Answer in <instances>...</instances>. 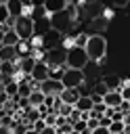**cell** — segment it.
Returning <instances> with one entry per match:
<instances>
[{
  "instance_id": "cell-1",
  "label": "cell",
  "mask_w": 130,
  "mask_h": 134,
  "mask_svg": "<svg viewBox=\"0 0 130 134\" xmlns=\"http://www.w3.org/2000/svg\"><path fill=\"white\" fill-rule=\"evenodd\" d=\"M75 17H78V6H75V4H69L65 10L50 15V25H52L55 31L65 34V31H69V27H71V23L75 21Z\"/></svg>"
},
{
  "instance_id": "cell-2",
  "label": "cell",
  "mask_w": 130,
  "mask_h": 134,
  "mask_svg": "<svg viewBox=\"0 0 130 134\" xmlns=\"http://www.w3.org/2000/svg\"><path fill=\"white\" fill-rule=\"evenodd\" d=\"M86 52H88V59L94 61V63H101L105 57H107V40L101 36V34H92L88 36V42H86Z\"/></svg>"
},
{
  "instance_id": "cell-3",
  "label": "cell",
  "mask_w": 130,
  "mask_h": 134,
  "mask_svg": "<svg viewBox=\"0 0 130 134\" xmlns=\"http://www.w3.org/2000/svg\"><path fill=\"white\" fill-rule=\"evenodd\" d=\"M13 31H15L21 40L29 42V40L34 38V19H31V17H27V15L17 17V19H15V23H13Z\"/></svg>"
},
{
  "instance_id": "cell-4",
  "label": "cell",
  "mask_w": 130,
  "mask_h": 134,
  "mask_svg": "<svg viewBox=\"0 0 130 134\" xmlns=\"http://www.w3.org/2000/svg\"><path fill=\"white\" fill-rule=\"evenodd\" d=\"M88 61H90V59H88L86 48H82V46H71V48L67 50V61H65L67 67H71V69H84Z\"/></svg>"
},
{
  "instance_id": "cell-5",
  "label": "cell",
  "mask_w": 130,
  "mask_h": 134,
  "mask_svg": "<svg viewBox=\"0 0 130 134\" xmlns=\"http://www.w3.org/2000/svg\"><path fill=\"white\" fill-rule=\"evenodd\" d=\"M67 50L69 48H65V46H55V48H50V50H46V57H44V61L50 65V67H59V65H65V61H67Z\"/></svg>"
},
{
  "instance_id": "cell-6",
  "label": "cell",
  "mask_w": 130,
  "mask_h": 134,
  "mask_svg": "<svg viewBox=\"0 0 130 134\" xmlns=\"http://www.w3.org/2000/svg\"><path fill=\"white\" fill-rule=\"evenodd\" d=\"M61 82H63L65 88H80L84 84V69H71V67H67L65 73H63V77H61Z\"/></svg>"
},
{
  "instance_id": "cell-7",
  "label": "cell",
  "mask_w": 130,
  "mask_h": 134,
  "mask_svg": "<svg viewBox=\"0 0 130 134\" xmlns=\"http://www.w3.org/2000/svg\"><path fill=\"white\" fill-rule=\"evenodd\" d=\"M40 90L48 96V94H52V96H59L63 90H65V86H63V82L61 80H55V77H48V80H44V82H40Z\"/></svg>"
},
{
  "instance_id": "cell-8",
  "label": "cell",
  "mask_w": 130,
  "mask_h": 134,
  "mask_svg": "<svg viewBox=\"0 0 130 134\" xmlns=\"http://www.w3.org/2000/svg\"><path fill=\"white\" fill-rule=\"evenodd\" d=\"M29 77H31L34 82H44V80H48V77H50V65H48L46 61H38Z\"/></svg>"
},
{
  "instance_id": "cell-9",
  "label": "cell",
  "mask_w": 130,
  "mask_h": 134,
  "mask_svg": "<svg viewBox=\"0 0 130 134\" xmlns=\"http://www.w3.org/2000/svg\"><path fill=\"white\" fill-rule=\"evenodd\" d=\"M50 29H52V25H50V15L40 17V19H34V36L44 38V36H46Z\"/></svg>"
},
{
  "instance_id": "cell-10",
  "label": "cell",
  "mask_w": 130,
  "mask_h": 134,
  "mask_svg": "<svg viewBox=\"0 0 130 134\" xmlns=\"http://www.w3.org/2000/svg\"><path fill=\"white\" fill-rule=\"evenodd\" d=\"M36 63H38V59H36L34 54H27V57H21V59L17 61V67H19V71H21L23 75H31Z\"/></svg>"
},
{
  "instance_id": "cell-11",
  "label": "cell",
  "mask_w": 130,
  "mask_h": 134,
  "mask_svg": "<svg viewBox=\"0 0 130 134\" xmlns=\"http://www.w3.org/2000/svg\"><path fill=\"white\" fill-rule=\"evenodd\" d=\"M61 31H55V29H50L44 38H42V48L44 50H50V48H55V46H59V42H61Z\"/></svg>"
},
{
  "instance_id": "cell-12",
  "label": "cell",
  "mask_w": 130,
  "mask_h": 134,
  "mask_svg": "<svg viewBox=\"0 0 130 134\" xmlns=\"http://www.w3.org/2000/svg\"><path fill=\"white\" fill-rule=\"evenodd\" d=\"M19 59H21V57H19L17 46H0V63H4V61L17 63Z\"/></svg>"
},
{
  "instance_id": "cell-13",
  "label": "cell",
  "mask_w": 130,
  "mask_h": 134,
  "mask_svg": "<svg viewBox=\"0 0 130 134\" xmlns=\"http://www.w3.org/2000/svg\"><path fill=\"white\" fill-rule=\"evenodd\" d=\"M69 6V0H44V8L48 15H55V13H61Z\"/></svg>"
},
{
  "instance_id": "cell-14",
  "label": "cell",
  "mask_w": 130,
  "mask_h": 134,
  "mask_svg": "<svg viewBox=\"0 0 130 134\" xmlns=\"http://www.w3.org/2000/svg\"><path fill=\"white\" fill-rule=\"evenodd\" d=\"M107 27H109V17L99 15V17H92V19H90V29H92L94 34H103Z\"/></svg>"
},
{
  "instance_id": "cell-15",
  "label": "cell",
  "mask_w": 130,
  "mask_h": 134,
  "mask_svg": "<svg viewBox=\"0 0 130 134\" xmlns=\"http://www.w3.org/2000/svg\"><path fill=\"white\" fill-rule=\"evenodd\" d=\"M80 96H82L80 88H65V90L59 94V98H61L63 103H69V105H75V103L80 100Z\"/></svg>"
},
{
  "instance_id": "cell-16",
  "label": "cell",
  "mask_w": 130,
  "mask_h": 134,
  "mask_svg": "<svg viewBox=\"0 0 130 134\" xmlns=\"http://www.w3.org/2000/svg\"><path fill=\"white\" fill-rule=\"evenodd\" d=\"M103 100H105V105L107 107H111V109H120V105H122V92L120 90H109L105 96H103Z\"/></svg>"
},
{
  "instance_id": "cell-17",
  "label": "cell",
  "mask_w": 130,
  "mask_h": 134,
  "mask_svg": "<svg viewBox=\"0 0 130 134\" xmlns=\"http://www.w3.org/2000/svg\"><path fill=\"white\" fill-rule=\"evenodd\" d=\"M75 109L82 111V113H90V111L94 109V100H92V96H90V94H82L80 100L75 103Z\"/></svg>"
},
{
  "instance_id": "cell-18",
  "label": "cell",
  "mask_w": 130,
  "mask_h": 134,
  "mask_svg": "<svg viewBox=\"0 0 130 134\" xmlns=\"http://www.w3.org/2000/svg\"><path fill=\"white\" fill-rule=\"evenodd\" d=\"M6 6H8V10H10V17H13V19H17V17H21V15L25 13V0H8Z\"/></svg>"
},
{
  "instance_id": "cell-19",
  "label": "cell",
  "mask_w": 130,
  "mask_h": 134,
  "mask_svg": "<svg viewBox=\"0 0 130 134\" xmlns=\"http://www.w3.org/2000/svg\"><path fill=\"white\" fill-rule=\"evenodd\" d=\"M29 107H40V105H44V100H46V94L40 90V88H36L31 94H29Z\"/></svg>"
},
{
  "instance_id": "cell-20",
  "label": "cell",
  "mask_w": 130,
  "mask_h": 134,
  "mask_svg": "<svg viewBox=\"0 0 130 134\" xmlns=\"http://www.w3.org/2000/svg\"><path fill=\"white\" fill-rule=\"evenodd\" d=\"M103 82L107 84L109 90H120V88H122V77H120V75H105Z\"/></svg>"
},
{
  "instance_id": "cell-21",
  "label": "cell",
  "mask_w": 130,
  "mask_h": 134,
  "mask_svg": "<svg viewBox=\"0 0 130 134\" xmlns=\"http://www.w3.org/2000/svg\"><path fill=\"white\" fill-rule=\"evenodd\" d=\"M19 42H21V38H19L13 29H8V31L4 34V44H2V46H17Z\"/></svg>"
},
{
  "instance_id": "cell-22",
  "label": "cell",
  "mask_w": 130,
  "mask_h": 134,
  "mask_svg": "<svg viewBox=\"0 0 130 134\" xmlns=\"http://www.w3.org/2000/svg\"><path fill=\"white\" fill-rule=\"evenodd\" d=\"M4 90H6V94H8V96H17V94H19V82L10 80V82L4 86Z\"/></svg>"
},
{
  "instance_id": "cell-23",
  "label": "cell",
  "mask_w": 130,
  "mask_h": 134,
  "mask_svg": "<svg viewBox=\"0 0 130 134\" xmlns=\"http://www.w3.org/2000/svg\"><path fill=\"white\" fill-rule=\"evenodd\" d=\"M86 42H88V34H75L73 36V46H86Z\"/></svg>"
},
{
  "instance_id": "cell-24",
  "label": "cell",
  "mask_w": 130,
  "mask_h": 134,
  "mask_svg": "<svg viewBox=\"0 0 130 134\" xmlns=\"http://www.w3.org/2000/svg\"><path fill=\"white\" fill-rule=\"evenodd\" d=\"M109 92V88H107V84L103 82V80H99L96 84H94V94H101V96H105Z\"/></svg>"
},
{
  "instance_id": "cell-25",
  "label": "cell",
  "mask_w": 130,
  "mask_h": 134,
  "mask_svg": "<svg viewBox=\"0 0 130 134\" xmlns=\"http://www.w3.org/2000/svg\"><path fill=\"white\" fill-rule=\"evenodd\" d=\"M73 109H75V105H69V103H63V105H61V109H59V115H63V117H67V115H71V113H73Z\"/></svg>"
},
{
  "instance_id": "cell-26",
  "label": "cell",
  "mask_w": 130,
  "mask_h": 134,
  "mask_svg": "<svg viewBox=\"0 0 130 134\" xmlns=\"http://www.w3.org/2000/svg\"><path fill=\"white\" fill-rule=\"evenodd\" d=\"M120 92H122V98H124V100H130V80L122 82V88H120Z\"/></svg>"
},
{
  "instance_id": "cell-27",
  "label": "cell",
  "mask_w": 130,
  "mask_h": 134,
  "mask_svg": "<svg viewBox=\"0 0 130 134\" xmlns=\"http://www.w3.org/2000/svg\"><path fill=\"white\" fill-rule=\"evenodd\" d=\"M57 117H59V113H55V111H50L48 115H44L46 126H55V128H57Z\"/></svg>"
},
{
  "instance_id": "cell-28",
  "label": "cell",
  "mask_w": 130,
  "mask_h": 134,
  "mask_svg": "<svg viewBox=\"0 0 130 134\" xmlns=\"http://www.w3.org/2000/svg\"><path fill=\"white\" fill-rule=\"evenodd\" d=\"M86 128H88V121H86V119H78V121L73 124V130H75V132H84Z\"/></svg>"
},
{
  "instance_id": "cell-29",
  "label": "cell",
  "mask_w": 130,
  "mask_h": 134,
  "mask_svg": "<svg viewBox=\"0 0 130 134\" xmlns=\"http://www.w3.org/2000/svg\"><path fill=\"white\" fill-rule=\"evenodd\" d=\"M31 128H34L36 132H42V130L46 128V121H44V117H42V119H38V121H34V124H31Z\"/></svg>"
},
{
  "instance_id": "cell-30",
  "label": "cell",
  "mask_w": 130,
  "mask_h": 134,
  "mask_svg": "<svg viewBox=\"0 0 130 134\" xmlns=\"http://www.w3.org/2000/svg\"><path fill=\"white\" fill-rule=\"evenodd\" d=\"M99 121H101V126H105V128H109V126L113 124V117H109V115H103V117H101Z\"/></svg>"
},
{
  "instance_id": "cell-31",
  "label": "cell",
  "mask_w": 130,
  "mask_h": 134,
  "mask_svg": "<svg viewBox=\"0 0 130 134\" xmlns=\"http://www.w3.org/2000/svg\"><path fill=\"white\" fill-rule=\"evenodd\" d=\"M8 100H10V96L6 94V90H2V92H0V107H4Z\"/></svg>"
},
{
  "instance_id": "cell-32",
  "label": "cell",
  "mask_w": 130,
  "mask_h": 134,
  "mask_svg": "<svg viewBox=\"0 0 130 134\" xmlns=\"http://www.w3.org/2000/svg\"><path fill=\"white\" fill-rule=\"evenodd\" d=\"M99 126H101V121H99L96 117H90V119H88V128H90V130H94V128H99Z\"/></svg>"
},
{
  "instance_id": "cell-33",
  "label": "cell",
  "mask_w": 130,
  "mask_h": 134,
  "mask_svg": "<svg viewBox=\"0 0 130 134\" xmlns=\"http://www.w3.org/2000/svg\"><path fill=\"white\" fill-rule=\"evenodd\" d=\"M92 134H111V132H109V128L99 126V128H94V130H92Z\"/></svg>"
},
{
  "instance_id": "cell-34",
  "label": "cell",
  "mask_w": 130,
  "mask_h": 134,
  "mask_svg": "<svg viewBox=\"0 0 130 134\" xmlns=\"http://www.w3.org/2000/svg\"><path fill=\"white\" fill-rule=\"evenodd\" d=\"M38 134H57V128L55 126H46L42 132H38Z\"/></svg>"
},
{
  "instance_id": "cell-35",
  "label": "cell",
  "mask_w": 130,
  "mask_h": 134,
  "mask_svg": "<svg viewBox=\"0 0 130 134\" xmlns=\"http://www.w3.org/2000/svg\"><path fill=\"white\" fill-rule=\"evenodd\" d=\"M0 134H13V126H0Z\"/></svg>"
},
{
  "instance_id": "cell-36",
  "label": "cell",
  "mask_w": 130,
  "mask_h": 134,
  "mask_svg": "<svg viewBox=\"0 0 130 134\" xmlns=\"http://www.w3.org/2000/svg\"><path fill=\"white\" fill-rule=\"evenodd\" d=\"M113 4H115V6H126L128 0H113Z\"/></svg>"
},
{
  "instance_id": "cell-37",
  "label": "cell",
  "mask_w": 130,
  "mask_h": 134,
  "mask_svg": "<svg viewBox=\"0 0 130 134\" xmlns=\"http://www.w3.org/2000/svg\"><path fill=\"white\" fill-rule=\"evenodd\" d=\"M29 2H31V4H36V6H42V4H44V0H29Z\"/></svg>"
},
{
  "instance_id": "cell-38",
  "label": "cell",
  "mask_w": 130,
  "mask_h": 134,
  "mask_svg": "<svg viewBox=\"0 0 130 134\" xmlns=\"http://www.w3.org/2000/svg\"><path fill=\"white\" fill-rule=\"evenodd\" d=\"M4 34H6V31H2V29H0V46L4 44Z\"/></svg>"
},
{
  "instance_id": "cell-39",
  "label": "cell",
  "mask_w": 130,
  "mask_h": 134,
  "mask_svg": "<svg viewBox=\"0 0 130 134\" xmlns=\"http://www.w3.org/2000/svg\"><path fill=\"white\" fill-rule=\"evenodd\" d=\"M25 134H38V132H36L34 128H27V132H25Z\"/></svg>"
},
{
  "instance_id": "cell-40",
  "label": "cell",
  "mask_w": 130,
  "mask_h": 134,
  "mask_svg": "<svg viewBox=\"0 0 130 134\" xmlns=\"http://www.w3.org/2000/svg\"><path fill=\"white\" fill-rule=\"evenodd\" d=\"M124 134H130V124H128V126L124 128Z\"/></svg>"
},
{
  "instance_id": "cell-41",
  "label": "cell",
  "mask_w": 130,
  "mask_h": 134,
  "mask_svg": "<svg viewBox=\"0 0 130 134\" xmlns=\"http://www.w3.org/2000/svg\"><path fill=\"white\" fill-rule=\"evenodd\" d=\"M82 134H92V130H90V128H86V130H84Z\"/></svg>"
},
{
  "instance_id": "cell-42",
  "label": "cell",
  "mask_w": 130,
  "mask_h": 134,
  "mask_svg": "<svg viewBox=\"0 0 130 134\" xmlns=\"http://www.w3.org/2000/svg\"><path fill=\"white\" fill-rule=\"evenodd\" d=\"M80 2H84V4H90V2H94V0H80Z\"/></svg>"
},
{
  "instance_id": "cell-43",
  "label": "cell",
  "mask_w": 130,
  "mask_h": 134,
  "mask_svg": "<svg viewBox=\"0 0 130 134\" xmlns=\"http://www.w3.org/2000/svg\"><path fill=\"white\" fill-rule=\"evenodd\" d=\"M69 134H82V132H75V130H71V132H69Z\"/></svg>"
},
{
  "instance_id": "cell-44",
  "label": "cell",
  "mask_w": 130,
  "mask_h": 134,
  "mask_svg": "<svg viewBox=\"0 0 130 134\" xmlns=\"http://www.w3.org/2000/svg\"><path fill=\"white\" fill-rule=\"evenodd\" d=\"M0 111H2V107H0Z\"/></svg>"
}]
</instances>
